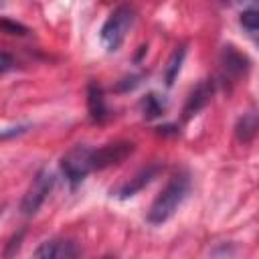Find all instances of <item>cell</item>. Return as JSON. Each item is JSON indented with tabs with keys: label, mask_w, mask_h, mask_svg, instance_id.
Here are the masks:
<instances>
[{
	"label": "cell",
	"mask_w": 259,
	"mask_h": 259,
	"mask_svg": "<svg viewBox=\"0 0 259 259\" xmlns=\"http://www.w3.org/2000/svg\"><path fill=\"white\" fill-rule=\"evenodd\" d=\"M190 190V178L186 172H178L174 174L166 186L158 192V196L154 198L150 210H148V223L152 225H162L166 223L176 210L178 206L184 202V198L188 196Z\"/></svg>",
	"instance_id": "cell-1"
},
{
	"label": "cell",
	"mask_w": 259,
	"mask_h": 259,
	"mask_svg": "<svg viewBox=\"0 0 259 259\" xmlns=\"http://www.w3.org/2000/svg\"><path fill=\"white\" fill-rule=\"evenodd\" d=\"M184 55H186V49L184 47H176L174 53L170 55L168 63H166V69H164V81L166 85L170 87L174 83V79L178 77L180 73V67H182V61H184Z\"/></svg>",
	"instance_id": "cell-11"
},
{
	"label": "cell",
	"mask_w": 259,
	"mask_h": 259,
	"mask_svg": "<svg viewBox=\"0 0 259 259\" xmlns=\"http://www.w3.org/2000/svg\"><path fill=\"white\" fill-rule=\"evenodd\" d=\"M105 259H115V257H105Z\"/></svg>",
	"instance_id": "cell-17"
},
{
	"label": "cell",
	"mask_w": 259,
	"mask_h": 259,
	"mask_svg": "<svg viewBox=\"0 0 259 259\" xmlns=\"http://www.w3.org/2000/svg\"><path fill=\"white\" fill-rule=\"evenodd\" d=\"M87 105H89V115L93 121H103L109 115V109L105 105V97L99 85L91 83L87 89Z\"/></svg>",
	"instance_id": "cell-10"
},
{
	"label": "cell",
	"mask_w": 259,
	"mask_h": 259,
	"mask_svg": "<svg viewBox=\"0 0 259 259\" xmlns=\"http://www.w3.org/2000/svg\"><path fill=\"white\" fill-rule=\"evenodd\" d=\"M162 170V166L160 164H150L148 168H144V170H140L134 178H130L125 184H121L119 186V190L115 192L119 198H127V196H134L136 192H140L144 186H148L156 176H158V172Z\"/></svg>",
	"instance_id": "cell-8"
},
{
	"label": "cell",
	"mask_w": 259,
	"mask_h": 259,
	"mask_svg": "<svg viewBox=\"0 0 259 259\" xmlns=\"http://www.w3.org/2000/svg\"><path fill=\"white\" fill-rule=\"evenodd\" d=\"M61 170L65 174V178L69 180V184L75 188L77 184H81L85 180V176L93 170L91 168V148H87L85 144H77L73 146L63 158H61Z\"/></svg>",
	"instance_id": "cell-3"
},
{
	"label": "cell",
	"mask_w": 259,
	"mask_h": 259,
	"mask_svg": "<svg viewBox=\"0 0 259 259\" xmlns=\"http://www.w3.org/2000/svg\"><path fill=\"white\" fill-rule=\"evenodd\" d=\"M249 69V61L245 55L235 51V47H225L221 55V79L227 83H237L241 75Z\"/></svg>",
	"instance_id": "cell-6"
},
{
	"label": "cell",
	"mask_w": 259,
	"mask_h": 259,
	"mask_svg": "<svg viewBox=\"0 0 259 259\" xmlns=\"http://www.w3.org/2000/svg\"><path fill=\"white\" fill-rule=\"evenodd\" d=\"M10 69H14V59H12V55L0 51V75L8 73Z\"/></svg>",
	"instance_id": "cell-16"
},
{
	"label": "cell",
	"mask_w": 259,
	"mask_h": 259,
	"mask_svg": "<svg viewBox=\"0 0 259 259\" xmlns=\"http://www.w3.org/2000/svg\"><path fill=\"white\" fill-rule=\"evenodd\" d=\"M166 109V103L156 95V93H150L142 99V111H144V117L146 119H154V117H160Z\"/></svg>",
	"instance_id": "cell-13"
},
{
	"label": "cell",
	"mask_w": 259,
	"mask_h": 259,
	"mask_svg": "<svg viewBox=\"0 0 259 259\" xmlns=\"http://www.w3.org/2000/svg\"><path fill=\"white\" fill-rule=\"evenodd\" d=\"M212 89H214V85H212V81H200L192 91H190V95H188V99H186V105H184V119H190L192 115H196L206 103H208V99H210V95H212Z\"/></svg>",
	"instance_id": "cell-9"
},
{
	"label": "cell",
	"mask_w": 259,
	"mask_h": 259,
	"mask_svg": "<svg viewBox=\"0 0 259 259\" xmlns=\"http://www.w3.org/2000/svg\"><path fill=\"white\" fill-rule=\"evenodd\" d=\"M134 150H136L134 142H125V140L103 144L101 148L91 150V168L103 170V168H109L113 164H119L125 158H130L134 154Z\"/></svg>",
	"instance_id": "cell-4"
},
{
	"label": "cell",
	"mask_w": 259,
	"mask_h": 259,
	"mask_svg": "<svg viewBox=\"0 0 259 259\" xmlns=\"http://www.w3.org/2000/svg\"><path fill=\"white\" fill-rule=\"evenodd\" d=\"M53 182L55 180H53V174L49 170H38L36 172V176L32 178V182H30V186H28V190H26L22 202H20L22 214H34L40 208V204L47 200V196L53 188Z\"/></svg>",
	"instance_id": "cell-5"
},
{
	"label": "cell",
	"mask_w": 259,
	"mask_h": 259,
	"mask_svg": "<svg viewBox=\"0 0 259 259\" xmlns=\"http://www.w3.org/2000/svg\"><path fill=\"white\" fill-rule=\"evenodd\" d=\"M255 132H257V113L255 111L243 113V117L237 121V138L241 142H251L255 138Z\"/></svg>",
	"instance_id": "cell-12"
},
{
	"label": "cell",
	"mask_w": 259,
	"mask_h": 259,
	"mask_svg": "<svg viewBox=\"0 0 259 259\" xmlns=\"http://www.w3.org/2000/svg\"><path fill=\"white\" fill-rule=\"evenodd\" d=\"M241 24L243 28L249 32V34H257V28H259V12L255 8H249L245 12H241Z\"/></svg>",
	"instance_id": "cell-14"
},
{
	"label": "cell",
	"mask_w": 259,
	"mask_h": 259,
	"mask_svg": "<svg viewBox=\"0 0 259 259\" xmlns=\"http://www.w3.org/2000/svg\"><path fill=\"white\" fill-rule=\"evenodd\" d=\"M134 22H136L134 8H130V6H117L107 16V20L103 22L101 32H99V38H101V45L105 47V51L115 53L121 47V42L125 40V36L130 32V28L134 26Z\"/></svg>",
	"instance_id": "cell-2"
},
{
	"label": "cell",
	"mask_w": 259,
	"mask_h": 259,
	"mask_svg": "<svg viewBox=\"0 0 259 259\" xmlns=\"http://www.w3.org/2000/svg\"><path fill=\"white\" fill-rule=\"evenodd\" d=\"M34 259H79V249L71 239H53L40 243Z\"/></svg>",
	"instance_id": "cell-7"
},
{
	"label": "cell",
	"mask_w": 259,
	"mask_h": 259,
	"mask_svg": "<svg viewBox=\"0 0 259 259\" xmlns=\"http://www.w3.org/2000/svg\"><path fill=\"white\" fill-rule=\"evenodd\" d=\"M0 28L4 30V32H8V34H26L28 30H26V26H22V24H18V22H12V20H0Z\"/></svg>",
	"instance_id": "cell-15"
}]
</instances>
